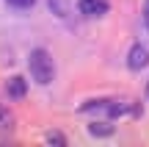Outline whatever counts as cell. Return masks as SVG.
<instances>
[{
	"label": "cell",
	"mask_w": 149,
	"mask_h": 147,
	"mask_svg": "<svg viewBox=\"0 0 149 147\" xmlns=\"http://www.w3.org/2000/svg\"><path fill=\"white\" fill-rule=\"evenodd\" d=\"M50 8H53L55 17H66V3L64 0H50Z\"/></svg>",
	"instance_id": "cell-8"
},
{
	"label": "cell",
	"mask_w": 149,
	"mask_h": 147,
	"mask_svg": "<svg viewBox=\"0 0 149 147\" xmlns=\"http://www.w3.org/2000/svg\"><path fill=\"white\" fill-rule=\"evenodd\" d=\"M44 139H47L50 144H58V147H64V144H66V139L61 136V133H55V131H50V133H47V136H44Z\"/></svg>",
	"instance_id": "cell-9"
},
{
	"label": "cell",
	"mask_w": 149,
	"mask_h": 147,
	"mask_svg": "<svg viewBox=\"0 0 149 147\" xmlns=\"http://www.w3.org/2000/svg\"><path fill=\"white\" fill-rule=\"evenodd\" d=\"M6 3H8L11 8H17V11H25V8H33L36 0H6Z\"/></svg>",
	"instance_id": "cell-7"
},
{
	"label": "cell",
	"mask_w": 149,
	"mask_h": 147,
	"mask_svg": "<svg viewBox=\"0 0 149 147\" xmlns=\"http://www.w3.org/2000/svg\"><path fill=\"white\" fill-rule=\"evenodd\" d=\"M146 97H149V83H146Z\"/></svg>",
	"instance_id": "cell-11"
},
{
	"label": "cell",
	"mask_w": 149,
	"mask_h": 147,
	"mask_svg": "<svg viewBox=\"0 0 149 147\" xmlns=\"http://www.w3.org/2000/svg\"><path fill=\"white\" fill-rule=\"evenodd\" d=\"M28 67H31V75H33V81H36V83H42V86L53 83V78H55V64H53V58H50L47 50L36 47L31 56H28Z\"/></svg>",
	"instance_id": "cell-1"
},
{
	"label": "cell",
	"mask_w": 149,
	"mask_h": 147,
	"mask_svg": "<svg viewBox=\"0 0 149 147\" xmlns=\"http://www.w3.org/2000/svg\"><path fill=\"white\" fill-rule=\"evenodd\" d=\"M77 8H80V14H86V17H102V14H108V3H105V0H80Z\"/></svg>",
	"instance_id": "cell-3"
},
{
	"label": "cell",
	"mask_w": 149,
	"mask_h": 147,
	"mask_svg": "<svg viewBox=\"0 0 149 147\" xmlns=\"http://www.w3.org/2000/svg\"><path fill=\"white\" fill-rule=\"evenodd\" d=\"M144 22H146V28H149V0L144 3Z\"/></svg>",
	"instance_id": "cell-10"
},
{
	"label": "cell",
	"mask_w": 149,
	"mask_h": 147,
	"mask_svg": "<svg viewBox=\"0 0 149 147\" xmlns=\"http://www.w3.org/2000/svg\"><path fill=\"white\" fill-rule=\"evenodd\" d=\"M6 92H8V97L22 100V97L28 94V83H25V78H19V75L8 78V83H6Z\"/></svg>",
	"instance_id": "cell-4"
},
{
	"label": "cell",
	"mask_w": 149,
	"mask_h": 147,
	"mask_svg": "<svg viewBox=\"0 0 149 147\" xmlns=\"http://www.w3.org/2000/svg\"><path fill=\"white\" fill-rule=\"evenodd\" d=\"M11 125H14V114L6 106H0V131H8Z\"/></svg>",
	"instance_id": "cell-6"
},
{
	"label": "cell",
	"mask_w": 149,
	"mask_h": 147,
	"mask_svg": "<svg viewBox=\"0 0 149 147\" xmlns=\"http://www.w3.org/2000/svg\"><path fill=\"white\" fill-rule=\"evenodd\" d=\"M146 64H149V50L144 47V44H133L130 53H127V67L133 72H138V70H144Z\"/></svg>",
	"instance_id": "cell-2"
},
{
	"label": "cell",
	"mask_w": 149,
	"mask_h": 147,
	"mask_svg": "<svg viewBox=\"0 0 149 147\" xmlns=\"http://www.w3.org/2000/svg\"><path fill=\"white\" fill-rule=\"evenodd\" d=\"M88 133H91V136L105 139V136H111V133H113V125H108V122H91V125H88Z\"/></svg>",
	"instance_id": "cell-5"
}]
</instances>
